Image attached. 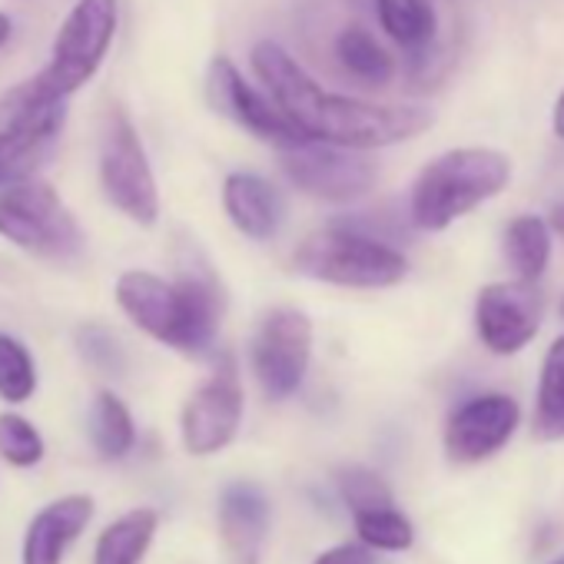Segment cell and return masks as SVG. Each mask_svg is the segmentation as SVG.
<instances>
[{"label": "cell", "instance_id": "cell-1", "mask_svg": "<svg viewBox=\"0 0 564 564\" xmlns=\"http://www.w3.org/2000/svg\"><path fill=\"white\" fill-rule=\"evenodd\" d=\"M249 61L262 90L310 140L366 153V150L405 143L432 127V113L425 107H379L359 97L326 90L275 41H259Z\"/></svg>", "mask_w": 564, "mask_h": 564}, {"label": "cell", "instance_id": "cell-2", "mask_svg": "<svg viewBox=\"0 0 564 564\" xmlns=\"http://www.w3.org/2000/svg\"><path fill=\"white\" fill-rule=\"evenodd\" d=\"M123 316L150 339L203 356L219 329L223 296L206 272H183L180 279H163L147 269H127L113 286Z\"/></svg>", "mask_w": 564, "mask_h": 564}, {"label": "cell", "instance_id": "cell-3", "mask_svg": "<svg viewBox=\"0 0 564 564\" xmlns=\"http://www.w3.org/2000/svg\"><path fill=\"white\" fill-rule=\"evenodd\" d=\"M117 24H120L117 0H77L54 37L51 64L31 80L18 84L0 100V110L21 113L34 107L64 104L67 97H74L104 67L117 37Z\"/></svg>", "mask_w": 564, "mask_h": 564}, {"label": "cell", "instance_id": "cell-4", "mask_svg": "<svg viewBox=\"0 0 564 564\" xmlns=\"http://www.w3.org/2000/svg\"><path fill=\"white\" fill-rule=\"evenodd\" d=\"M511 180V160L491 147H458L435 156L412 183L409 216L425 232H442L475 206L495 199Z\"/></svg>", "mask_w": 564, "mask_h": 564}, {"label": "cell", "instance_id": "cell-5", "mask_svg": "<svg viewBox=\"0 0 564 564\" xmlns=\"http://www.w3.org/2000/svg\"><path fill=\"white\" fill-rule=\"evenodd\" d=\"M293 265L306 279L343 290H389L399 286L409 272L402 249L352 223H336L306 236L293 256Z\"/></svg>", "mask_w": 564, "mask_h": 564}, {"label": "cell", "instance_id": "cell-6", "mask_svg": "<svg viewBox=\"0 0 564 564\" xmlns=\"http://www.w3.org/2000/svg\"><path fill=\"white\" fill-rule=\"evenodd\" d=\"M0 236L18 249L74 265L87 249V232L51 183L24 180L0 189Z\"/></svg>", "mask_w": 564, "mask_h": 564}, {"label": "cell", "instance_id": "cell-7", "mask_svg": "<svg viewBox=\"0 0 564 564\" xmlns=\"http://www.w3.org/2000/svg\"><path fill=\"white\" fill-rule=\"evenodd\" d=\"M100 186L117 213L137 226H156L160 219V189L147 156V147L133 120L113 107L104 117L100 130Z\"/></svg>", "mask_w": 564, "mask_h": 564}, {"label": "cell", "instance_id": "cell-8", "mask_svg": "<svg viewBox=\"0 0 564 564\" xmlns=\"http://www.w3.org/2000/svg\"><path fill=\"white\" fill-rule=\"evenodd\" d=\"M313 359V319L296 306H275L252 336V372L265 399L282 402L300 392Z\"/></svg>", "mask_w": 564, "mask_h": 564}, {"label": "cell", "instance_id": "cell-9", "mask_svg": "<svg viewBox=\"0 0 564 564\" xmlns=\"http://www.w3.org/2000/svg\"><path fill=\"white\" fill-rule=\"evenodd\" d=\"M279 160L282 173L300 193L323 203H356L376 183V166L362 156V150L323 140H303L279 150Z\"/></svg>", "mask_w": 564, "mask_h": 564}, {"label": "cell", "instance_id": "cell-10", "mask_svg": "<svg viewBox=\"0 0 564 564\" xmlns=\"http://www.w3.org/2000/svg\"><path fill=\"white\" fill-rule=\"evenodd\" d=\"M206 100L219 117L249 130L256 140L272 143L275 150L310 140L269 94H259L252 84H246V77L236 70L229 57H213L206 70Z\"/></svg>", "mask_w": 564, "mask_h": 564}, {"label": "cell", "instance_id": "cell-11", "mask_svg": "<svg viewBox=\"0 0 564 564\" xmlns=\"http://www.w3.org/2000/svg\"><path fill=\"white\" fill-rule=\"evenodd\" d=\"M242 422V382L232 359H223L216 372L189 395L180 415L183 448L189 455H216L223 452Z\"/></svg>", "mask_w": 564, "mask_h": 564}, {"label": "cell", "instance_id": "cell-12", "mask_svg": "<svg viewBox=\"0 0 564 564\" xmlns=\"http://www.w3.org/2000/svg\"><path fill=\"white\" fill-rule=\"evenodd\" d=\"M541 326V296L534 282H488L475 300V333L495 356L521 352Z\"/></svg>", "mask_w": 564, "mask_h": 564}, {"label": "cell", "instance_id": "cell-13", "mask_svg": "<svg viewBox=\"0 0 564 564\" xmlns=\"http://www.w3.org/2000/svg\"><path fill=\"white\" fill-rule=\"evenodd\" d=\"M521 422V409L511 395L488 392L462 402L445 422V455L455 465H475L508 445Z\"/></svg>", "mask_w": 564, "mask_h": 564}, {"label": "cell", "instance_id": "cell-14", "mask_svg": "<svg viewBox=\"0 0 564 564\" xmlns=\"http://www.w3.org/2000/svg\"><path fill=\"white\" fill-rule=\"evenodd\" d=\"M64 127V104L34 107L8 113V127L0 130V189L24 183L44 163Z\"/></svg>", "mask_w": 564, "mask_h": 564}, {"label": "cell", "instance_id": "cell-15", "mask_svg": "<svg viewBox=\"0 0 564 564\" xmlns=\"http://www.w3.org/2000/svg\"><path fill=\"white\" fill-rule=\"evenodd\" d=\"M269 531V501L249 481H232L219 495V534L229 564H259Z\"/></svg>", "mask_w": 564, "mask_h": 564}, {"label": "cell", "instance_id": "cell-16", "mask_svg": "<svg viewBox=\"0 0 564 564\" xmlns=\"http://www.w3.org/2000/svg\"><path fill=\"white\" fill-rule=\"evenodd\" d=\"M223 209L229 223L256 242L272 239L286 219V199L259 173H229L223 183Z\"/></svg>", "mask_w": 564, "mask_h": 564}, {"label": "cell", "instance_id": "cell-17", "mask_svg": "<svg viewBox=\"0 0 564 564\" xmlns=\"http://www.w3.org/2000/svg\"><path fill=\"white\" fill-rule=\"evenodd\" d=\"M94 518L90 495H64L41 508L24 534V564H64L67 547Z\"/></svg>", "mask_w": 564, "mask_h": 564}, {"label": "cell", "instance_id": "cell-18", "mask_svg": "<svg viewBox=\"0 0 564 564\" xmlns=\"http://www.w3.org/2000/svg\"><path fill=\"white\" fill-rule=\"evenodd\" d=\"M333 54H336V64L356 77L359 84L366 87H386L392 77H395V61L392 54L376 41L372 31H366L362 24H349L336 34V44H333Z\"/></svg>", "mask_w": 564, "mask_h": 564}, {"label": "cell", "instance_id": "cell-19", "mask_svg": "<svg viewBox=\"0 0 564 564\" xmlns=\"http://www.w3.org/2000/svg\"><path fill=\"white\" fill-rule=\"evenodd\" d=\"M376 21L389 41L409 54H425L438 31V14L432 0H372Z\"/></svg>", "mask_w": 564, "mask_h": 564}, {"label": "cell", "instance_id": "cell-20", "mask_svg": "<svg viewBox=\"0 0 564 564\" xmlns=\"http://www.w3.org/2000/svg\"><path fill=\"white\" fill-rule=\"evenodd\" d=\"M160 514L153 508H133L110 521L97 541L94 564H140L156 538Z\"/></svg>", "mask_w": 564, "mask_h": 564}, {"label": "cell", "instance_id": "cell-21", "mask_svg": "<svg viewBox=\"0 0 564 564\" xmlns=\"http://www.w3.org/2000/svg\"><path fill=\"white\" fill-rule=\"evenodd\" d=\"M551 223L541 216H514L505 229V262L511 265L514 279L538 282L551 262Z\"/></svg>", "mask_w": 564, "mask_h": 564}, {"label": "cell", "instance_id": "cell-22", "mask_svg": "<svg viewBox=\"0 0 564 564\" xmlns=\"http://www.w3.org/2000/svg\"><path fill=\"white\" fill-rule=\"evenodd\" d=\"M87 432H90V445L97 448L100 458L117 462L123 458L133 442H137V425L133 415L127 409V402L120 395H113L110 389H100L90 402V419H87Z\"/></svg>", "mask_w": 564, "mask_h": 564}, {"label": "cell", "instance_id": "cell-23", "mask_svg": "<svg viewBox=\"0 0 564 564\" xmlns=\"http://www.w3.org/2000/svg\"><path fill=\"white\" fill-rule=\"evenodd\" d=\"M534 432L541 438L564 435V336L551 343L541 362L538 405H534Z\"/></svg>", "mask_w": 564, "mask_h": 564}, {"label": "cell", "instance_id": "cell-24", "mask_svg": "<svg viewBox=\"0 0 564 564\" xmlns=\"http://www.w3.org/2000/svg\"><path fill=\"white\" fill-rule=\"evenodd\" d=\"M34 389H37V366L31 349L21 339L0 333V399L21 405L34 395Z\"/></svg>", "mask_w": 564, "mask_h": 564}, {"label": "cell", "instance_id": "cell-25", "mask_svg": "<svg viewBox=\"0 0 564 564\" xmlns=\"http://www.w3.org/2000/svg\"><path fill=\"white\" fill-rule=\"evenodd\" d=\"M356 531H359V541L376 547V551H409L412 541H415L412 521L402 511H395V505L359 511L356 514Z\"/></svg>", "mask_w": 564, "mask_h": 564}, {"label": "cell", "instance_id": "cell-26", "mask_svg": "<svg viewBox=\"0 0 564 564\" xmlns=\"http://www.w3.org/2000/svg\"><path fill=\"white\" fill-rule=\"evenodd\" d=\"M0 458L14 468H34L44 458L41 432L18 412L0 415Z\"/></svg>", "mask_w": 564, "mask_h": 564}, {"label": "cell", "instance_id": "cell-27", "mask_svg": "<svg viewBox=\"0 0 564 564\" xmlns=\"http://www.w3.org/2000/svg\"><path fill=\"white\" fill-rule=\"evenodd\" d=\"M336 485H339L343 501L352 508V514L372 511V508H389L392 505V488L372 468H362V465L343 468L339 478H336Z\"/></svg>", "mask_w": 564, "mask_h": 564}, {"label": "cell", "instance_id": "cell-28", "mask_svg": "<svg viewBox=\"0 0 564 564\" xmlns=\"http://www.w3.org/2000/svg\"><path fill=\"white\" fill-rule=\"evenodd\" d=\"M77 349L80 356L104 376H120L127 366V352L120 346V339L107 329V326H80L77 329Z\"/></svg>", "mask_w": 564, "mask_h": 564}, {"label": "cell", "instance_id": "cell-29", "mask_svg": "<svg viewBox=\"0 0 564 564\" xmlns=\"http://www.w3.org/2000/svg\"><path fill=\"white\" fill-rule=\"evenodd\" d=\"M316 564H376L369 544H339L316 557Z\"/></svg>", "mask_w": 564, "mask_h": 564}, {"label": "cell", "instance_id": "cell-30", "mask_svg": "<svg viewBox=\"0 0 564 564\" xmlns=\"http://www.w3.org/2000/svg\"><path fill=\"white\" fill-rule=\"evenodd\" d=\"M551 127H554V133L564 140V94L554 100V113H551Z\"/></svg>", "mask_w": 564, "mask_h": 564}, {"label": "cell", "instance_id": "cell-31", "mask_svg": "<svg viewBox=\"0 0 564 564\" xmlns=\"http://www.w3.org/2000/svg\"><path fill=\"white\" fill-rule=\"evenodd\" d=\"M547 223H551V229L564 239V203H557V206H551V216H547Z\"/></svg>", "mask_w": 564, "mask_h": 564}, {"label": "cell", "instance_id": "cell-32", "mask_svg": "<svg viewBox=\"0 0 564 564\" xmlns=\"http://www.w3.org/2000/svg\"><path fill=\"white\" fill-rule=\"evenodd\" d=\"M11 34H14V24H11V18L4 11H0V47L11 41Z\"/></svg>", "mask_w": 564, "mask_h": 564}, {"label": "cell", "instance_id": "cell-33", "mask_svg": "<svg viewBox=\"0 0 564 564\" xmlns=\"http://www.w3.org/2000/svg\"><path fill=\"white\" fill-rule=\"evenodd\" d=\"M551 564H564V554H561V557H557V561H551Z\"/></svg>", "mask_w": 564, "mask_h": 564}]
</instances>
